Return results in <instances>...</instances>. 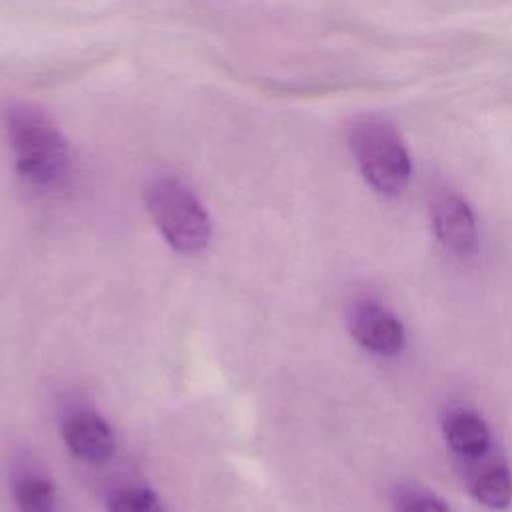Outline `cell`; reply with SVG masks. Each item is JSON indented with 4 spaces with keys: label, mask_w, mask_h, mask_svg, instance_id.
I'll return each mask as SVG.
<instances>
[{
    "label": "cell",
    "mask_w": 512,
    "mask_h": 512,
    "mask_svg": "<svg viewBox=\"0 0 512 512\" xmlns=\"http://www.w3.org/2000/svg\"><path fill=\"white\" fill-rule=\"evenodd\" d=\"M148 212L164 240L182 254H198L210 242V218L194 192L176 178H156L146 188Z\"/></svg>",
    "instance_id": "obj_3"
},
{
    "label": "cell",
    "mask_w": 512,
    "mask_h": 512,
    "mask_svg": "<svg viewBox=\"0 0 512 512\" xmlns=\"http://www.w3.org/2000/svg\"><path fill=\"white\" fill-rule=\"evenodd\" d=\"M468 490L486 508H508L512 502V472L502 462H482L470 474Z\"/></svg>",
    "instance_id": "obj_7"
},
{
    "label": "cell",
    "mask_w": 512,
    "mask_h": 512,
    "mask_svg": "<svg viewBox=\"0 0 512 512\" xmlns=\"http://www.w3.org/2000/svg\"><path fill=\"white\" fill-rule=\"evenodd\" d=\"M398 512H452L440 498L426 492H400L394 500Z\"/></svg>",
    "instance_id": "obj_11"
},
{
    "label": "cell",
    "mask_w": 512,
    "mask_h": 512,
    "mask_svg": "<svg viewBox=\"0 0 512 512\" xmlns=\"http://www.w3.org/2000/svg\"><path fill=\"white\" fill-rule=\"evenodd\" d=\"M14 500L20 512H54V486L44 476L20 474L14 482Z\"/></svg>",
    "instance_id": "obj_9"
},
{
    "label": "cell",
    "mask_w": 512,
    "mask_h": 512,
    "mask_svg": "<svg viewBox=\"0 0 512 512\" xmlns=\"http://www.w3.org/2000/svg\"><path fill=\"white\" fill-rule=\"evenodd\" d=\"M62 434L68 450L86 462H104L114 452V434L104 418L90 410L72 412L64 424Z\"/></svg>",
    "instance_id": "obj_6"
},
{
    "label": "cell",
    "mask_w": 512,
    "mask_h": 512,
    "mask_svg": "<svg viewBox=\"0 0 512 512\" xmlns=\"http://www.w3.org/2000/svg\"><path fill=\"white\" fill-rule=\"evenodd\" d=\"M448 446L466 458H480L490 448V432L484 420L472 412H456L444 422Z\"/></svg>",
    "instance_id": "obj_8"
},
{
    "label": "cell",
    "mask_w": 512,
    "mask_h": 512,
    "mask_svg": "<svg viewBox=\"0 0 512 512\" xmlns=\"http://www.w3.org/2000/svg\"><path fill=\"white\" fill-rule=\"evenodd\" d=\"M348 138L364 180L378 194L396 196L406 188L412 164L390 122L378 116H362L350 126Z\"/></svg>",
    "instance_id": "obj_2"
},
{
    "label": "cell",
    "mask_w": 512,
    "mask_h": 512,
    "mask_svg": "<svg viewBox=\"0 0 512 512\" xmlns=\"http://www.w3.org/2000/svg\"><path fill=\"white\" fill-rule=\"evenodd\" d=\"M4 124L20 176L36 186H54L64 180L70 164L68 146L42 110L30 104H14L6 110Z\"/></svg>",
    "instance_id": "obj_1"
},
{
    "label": "cell",
    "mask_w": 512,
    "mask_h": 512,
    "mask_svg": "<svg viewBox=\"0 0 512 512\" xmlns=\"http://www.w3.org/2000/svg\"><path fill=\"white\" fill-rule=\"evenodd\" d=\"M348 330L360 346L380 356L398 354L406 340L402 322L376 304H360L354 308Z\"/></svg>",
    "instance_id": "obj_5"
},
{
    "label": "cell",
    "mask_w": 512,
    "mask_h": 512,
    "mask_svg": "<svg viewBox=\"0 0 512 512\" xmlns=\"http://www.w3.org/2000/svg\"><path fill=\"white\" fill-rule=\"evenodd\" d=\"M108 512H162V506L150 488L132 484L112 492Z\"/></svg>",
    "instance_id": "obj_10"
},
{
    "label": "cell",
    "mask_w": 512,
    "mask_h": 512,
    "mask_svg": "<svg viewBox=\"0 0 512 512\" xmlns=\"http://www.w3.org/2000/svg\"><path fill=\"white\" fill-rule=\"evenodd\" d=\"M432 224L438 240L456 256H468L478 246L476 220L470 206L456 194H440L432 204Z\"/></svg>",
    "instance_id": "obj_4"
}]
</instances>
